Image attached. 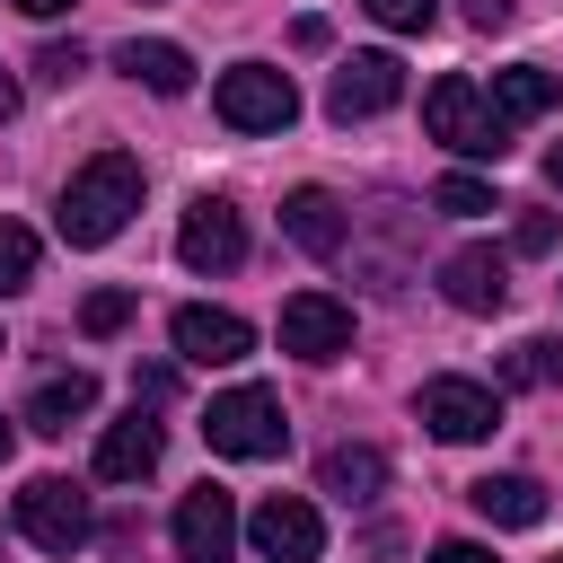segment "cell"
Returning a JSON list of instances; mask_svg holds the SVG:
<instances>
[{"label":"cell","instance_id":"1","mask_svg":"<svg viewBox=\"0 0 563 563\" xmlns=\"http://www.w3.org/2000/svg\"><path fill=\"white\" fill-rule=\"evenodd\" d=\"M132 211H141V158H132V150H97V158L62 185V238H70V246L123 238Z\"/></svg>","mask_w":563,"mask_h":563},{"label":"cell","instance_id":"2","mask_svg":"<svg viewBox=\"0 0 563 563\" xmlns=\"http://www.w3.org/2000/svg\"><path fill=\"white\" fill-rule=\"evenodd\" d=\"M422 132H431L440 150H457V158H501V150H510V123L484 106V88H475L466 70L431 79V97H422Z\"/></svg>","mask_w":563,"mask_h":563},{"label":"cell","instance_id":"3","mask_svg":"<svg viewBox=\"0 0 563 563\" xmlns=\"http://www.w3.org/2000/svg\"><path fill=\"white\" fill-rule=\"evenodd\" d=\"M202 440H211L220 457H282V440H290L282 396H273V387H229V396H211Z\"/></svg>","mask_w":563,"mask_h":563},{"label":"cell","instance_id":"4","mask_svg":"<svg viewBox=\"0 0 563 563\" xmlns=\"http://www.w3.org/2000/svg\"><path fill=\"white\" fill-rule=\"evenodd\" d=\"M211 106H220L229 132H290L299 88H290V70H273V62H238V70H220Z\"/></svg>","mask_w":563,"mask_h":563},{"label":"cell","instance_id":"5","mask_svg":"<svg viewBox=\"0 0 563 563\" xmlns=\"http://www.w3.org/2000/svg\"><path fill=\"white\" fill-rule=\"evenodd\" d=\"M18 528H26V545H44V554H79V545H88V493L62 484V475H35V484L18 493Z\"/></svg>","mask_w":563,"mask_h":563},{"label":"cell","instance_id":"6","mask_svg":"<svg viewBox=\"0 0 563 563\" xmlns=\"http://www.w3.org/2000/svg\"><path fill=\"white\" fill-rule=\"evenodd\" d=\"M246 545H255L264 563H317V554H325V519H317V501H299V493H264L255 519H246Z\"/></svg>","mask_w":563,"mask_h":563},{"label":"cell","instance_id":"7","mask_svg":"<svg viewBox=\"0 0 563 563\" xmlns=\"http://www.w3.org/2000/svg\"><path fill=\"white\" fill-rule=\"evenodd\" d=\"M176 255H185V273H238L246 264V211L220 202V194H202L185 211V229H176Z\"/></svg>","mask_w":563,"mask_h":563},{"label":"cell","instance_id":"8","mask_svg":"<svg viewBox=\"0 0 563 563\" xmlns=\"http://www.w3.org/2000/svg\"><path fill=\"white\" fill-rule=\"evenodd\" d=\"M282 352H299V361H343L352 352V308L334 299V290H290L282 299Z\"/></svg>","mask_w":563,"mask_h":563},{"label":"cell","instance_id":"9","mask_svg":"<svg viewBox=\"0 0 563 563\" xmlns=\"http://www.w3.org/2000/svg\"><path fill=\"white\" fill-rule=\"evenodd\" d=\"M176 563H238V501L220 484H194L176 501Z\"/></svg>","mask_w":563,"mask_h":563},{"label":"cell","instance_id":"10","mask_svg":"<svg viewBox=\"0 0 563 563\" xmlns=\"http://www.w3.org/2000/svg\"><path fill=\"white\" fill-rule=\"evenodd\" d=\"M405 97V62L396 53H352L343 70H334V88H325V114L334 123H369V114H387Z\"/></svg>","mask_w":563,"mask_h":563},{"label":"cell","instance_id":"11","mask_svg":"<svg viewBox=\"0 0 563 563\" xmlns=\"http://www.w3.org/2000/svg\"><path fill=\"white\" fill-rule=\"evenodd\" d=\"M422 422L466 449V440H493V431H501V396H493L484 378H431V387H422Z\"/></svg>","mask_w":563,"mask_h":563},{"label":"cell","instance_id":"12","mask_svg":"<svg viewBox=\"0 0 563 563\" xmlns=\"http://www.w3.org/2000/svg\"><path fill=\"white\" fill-rule=\"evenodd\" d=\"M440 290H449V308L493 317V308H510V255H501V246H457V255H440Z\"/></svg>","mask_w":563,"mask_h":563},{"label":"cell","instance_id":"13","mask_svg":"<svg viewBox=\"0 0 563 563\" xmlns=\"http://www.w3.org/2000/svg\"><path fill=\"white\" fill-rule=\"evenodd\" d=\"M176 352L194 361V369H229V361H246L255 352V325L238 317V308H176Z\"/></svg>","mask_w":563,"mask_h":563},{"label":"cell","instance_id":"14","mask_svg":"<svg viewBox=\"0 0 563 563\" xmlns=\"http://www.w3.org/2000/svg\"><path fill=\"white\" fill-rule=\"evenodd\" d=\"M282 238H290L299 255H343L352 220H343V202H334L325 185H299V194L282 202Z\"/></svg>","mask_w":563,"mask_h":563},{"label":"cell","instance_id":"15","mask_svg":"<svg viewBox=\"0 0 563 563\" xmlns=\"http://www.w3.org/2000/svg\"><path fill=\"white\" fill-rule=\"evenodd\" d=\"M114 70L141 79L150 97H185V88H194V53L167 44V35H132V44H114Z\"/></svg>","mask_w":563,"mask_h":563},{"label":"cell","instance_id":"16","mask_svg":"<svg viewBox=\"0 0 563 563\" xmlns=\"http://www.w3.org/2000/svg\"><path fill=\"white\" fill-rule=\"evenodd\" d=\"M484 106H493V114H501V123L519 132V123H537V114H554V106H563V79H554V70H528V62H519V70H493Z\"/></svg>","mask_w":563,"mask_h":563},{"label":"cell","instance_id":"17","mask_svg":"<svg viewBox=\"0 0 563 563\" xmlns=\"http://www.w3.org/2000/svg\"><path fill=\"white\" fill-rule=\"evenodd\" d=\"M150 466H158V422H150V413L106 422V440H97V475H106V484H141Z\"/></svg>","mask_w":563,"mask_h":563},{"label":"cell","instance_id":"18","mask_svg":"<svg viewBox=\"0 0 563 563\" xmlns=\"http://www.w3.org/2000/svg\"><path fill=\"white\" fill-rule=\"evenodd\" d=\"M466 501H475L493 528H537V519H545V484H537V475H475Z\"/></svg>","mask_w":563,"mask_h":563},{"label":"cell","instance_id":"19","mask_svg":"<svg viewBox=\"0 0 563 563\" xmlns=\"http://www.w3.org/2000/svg\"><path fill=\"white\" fill-rule=\"evenodd\" d=\"M97 405V378L88 369H62V378H44L35 396H26V431H44V440H62L79 413Z\"/></svg>","mask_w":563,"mask_h":563},{"label":"cell","instance_id":"20","mask_svg":"<svg viewBox=\"0 0 563 563\" xmlns=\"http://www.w3.org/2000/svg\"><path fill=\"white\" fill-rule=\"evenodd\" d=\"M317 484H325L334 501H369V493L387 484V449H369V440H334L325 466H317Z\"/></svg>","mask_w":563,"mask_h":563},{"label":"cell","instance_id":"21","mask_svg":"<svg viewBox=\"0 0 563 563\" xmlns=\"http://www.w3.org/2000/svg\"><path fill=\"white\" fill-rule=\"evenodd\" d=\"M501 387H563V343L554 334H528L501 352Z\"/></svg>","mask_w":563,"mask_h":563},{"label":"cell","instance_id":"22","mask_svg":"<svg viewBox=\"0 0 563 563\" xmlns=\"http://www.w3.org/2000/svg\"><path fill=\"white\" fill-rule=\"evenodd\" d=\"M26 282H35V229L0 220V290H26Z\"/></svg>","mask_w":563,"mask_h":563},{"label":"cell","instance_id":"23","mask_svg":"<svg viewBox=\"0 0 563 563\" xmlns=\"http://www.w3.org/2000/svg\"><path fill=\"white\" fill-rule=\"evenodd\" d=\"M431 202H440L449 220H475V211H493V185H484V176H440Z\"/></svg>","mask_w":563,"mask_h":563},{"label":"cell","instance_id":"24","mask_svg":"<svg viewBox=\"0 0 563 563\" xmlns=\"http://www.w3.org/2000/svg\"><path fill=\"white\" fill-rule=\"evenodd\" d=\"M123 317H132V290H88L79 299V334H123Z\"/></svg>","mask_w":563,"mask_h":563},{"label":"cell","instance_id":"25","mask_svg":"<svg viewBox=\"0 0 563 563\" xmlns=\"http://www.w3.org/2000/svg\"><path fill=\"white\" fill-rule=\"evenodd\" d=\"M378 26H396V35H422L431 18H440V0H361Z\"/></svg>","mask_w":563,"mask_h":563},{"label":"cell","instance_id":"26","mask_svg":"<svg viewBox=\"0 0 563 563\" xmlns=\"http://www.w3.org/2000/svg\"><path fill=\"white\" fill-rule=\"evenodd\" d=\"M79 70H88V53H79V44H44V53H35V79H53V88H70Z\"/></svg>","mask_w":563,"mask_h":563},{"label":"cell","instance_id":"27","mask_svg":"<svg viewBox=\"0 0 563 563\" xmlns=\"http://www.w3.org/2000/svg\"><path fill=\"white\" fill-rule=\"evenodd\" d=\"M510 246H519V255H545V246H554V211H519Z\"/></svg>","mask_w":563,"mask_h":563},{"label":"cell","instance_id":"28","mask_svg":"<svg viewBox=\"0 0 563 563\" xmlns=\"http://www.w3.org/2000/svg\"><path fill=\"white\" fill-rule=\"evenodd\" d=\"M422 563H501V554H493V545H475V537H449V545H431Z\"/></svg>","mask_w":563,"mask_h":563},{"label":"cell","instance_id":"29","mask_svg":"<svg viewBox=\"0 0 563 563\" xmlns=\"http://www.w3.org/2000/svg\"><path fill=\"white\" fill-rule=\"evenodd\" d=\"M290 44H299V53H325V44H334V26H325V18H299V26H290Z\"/></svg>","mask_w":563,"mask_h":563},{"label":"cell","instance_id":"30","mask_svg":"<svg viewBox=\"0 0 563 563\" xmlns=\"http://www.w3.org/2000/svg\"><path fill=\"white\" fill-rule=\"evenodd\" d=\"M466 26H484V35L510 26V0H466Z\"/></svg>","mask_w":563,"mask_h":563},{"label":"cell","instance_id":"31","mask_svg":"<svg viewBox=\"0 0 563 563\" xmlns=\"http://www.w3.org/2000/svg\"><path fill=\"white\" fill-rule=\"evenodd\" d=\"M18 9H26V18H70L79 0H18Z\"/></svg>","mask_w":563,"mask_h":563},{"label":"cell","instance_id":"32","mask_svg":"<svg viewBox=\"0 0 563 563\" xmlns=\"http://www.w3.org/2000/svg\"><path fill=\"white\" fill-rule=\"evenodd\" d=\"M545 185H554V194H563V141H554V150H545Z\"/></svg>","mask_w":563,"mask_h":563},{"label":"cell","instance_id":"33","mask_svg":"<svg viewBox=\"0 0 563 563\" xmlns=\"http://www.w3.org/2000/svg\"><path fill=\"white\" fill-rule=\"evenodd\" d=\"M9 114H18V79L0 70V123H9Z\"/></svg>","mask_w":563,"mask_h":563},{"label":"cell","instance_id":"34","mask_svg":"<svg viewBox=\"0 0 563 563\" xmlns=\"http://www.w3.org/2000/svg\"><path fill=\"white\" fill-rule=\"evenodd\" d=\"M9 449H18V431H9V422H0V457H9Z\"/></svg>","mask_w":563,"mask_h":563}]
</instances>
